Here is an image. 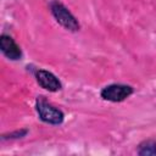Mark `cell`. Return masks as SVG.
Masks as SVG:
<instances>
[{
	"label": "cell",
	"instance_id": "7",
	"mask_svg": "<svg viewBox=\"0 0 156 156\" xmlns=\"http://www.w3.org/2000/svg\"><path fill=\"white\" fill-rule=\"evenodd\" d=\"M28 134V129H18V130H15V132H11V133H7V134H2L1 139L2 140H9V139H20V138H23Z\"/></svg>",
	"mask_w": 156,
	"mask_h": 156
},
{
	"label": "cell",
	"instance_id": "2",
	"mask_svg": "<svg viewBox=\"0 0 156 156\" xmlns=\"http://www.w3.org/2000/svg\"><path fill=\"white\" fill-rule=\"evenodd\" d=\"M50 12L56 20V22L69 32H78L80 29V24L78 20L73 16V13L58 0H54L50 2Z\"/></svg>",
	"mask_w": 156,
	"mask_h": 156
},
{
	"label": "cell",
	"instance_id": "6",
	"mask_svg": "<svg viewBox=\"0 0 156 156\" xmlns=\"http://www.w3.org/2000/svg\"><path fill=\"white\" fill-rule=\"evenodd\" d=\"M136 154L141 156H156V138L141 141L136 147Z\"/></svg>",
	"mask_w": 156,
	"mask_h": 156
},
{
	"label": "cell",
	"instance_id": "4",
	"mask_svg": "<svg viewBox=\"0 0 156 156\" xmlns=\"http://www.w3.org/2000/svg\"><path fill=\"white\" fill-rule=\"evenodd\" d=\"M35 79L37 83L45 90L55 93L62 89V83L61 80L51 72L46 71V69H37L35 71Z\"/></svg>",
	"mask_w": 156,
	"mask_h": 156
},
{
	"label": "cell",
	"instance_id": "1",
	"mask_svg": "<svg viewBox=\"0 0 156 156\" xmlns=\"http://www.w3.org/2000/svg\"><path fill=\"white\" fill-rule=\"evenodd\" d=\"M35 110L39 116V118L51 126H60L63 123L65 119V113L50 104L44 96H38L35 100Z\"/></svg>",
	"mask_w": 156,
	"mask_h": 156
},
{
	"label": "cell",
	"instance_id": "3",
	"mask_svg": "<svg viewBox=\"0 0 156 156\" xmlns=\"http://www.w3.org/2000/svg\"><path fill=\"white\" fill-rule=\"evenodd\" d=\"M134 93L133 87L128 84H121V83H113L104 87L100 91V96L111 102H121L128 99Z\"/></svg>",
	"mask_w": 156,
	"mask_h": 156
},
{
	"label": "cell",
	"instance_id": "5",
	"mask_svg": "<svg viewBox=\"0 0 156 156\" xmlns=\"http://www.w3.org/2000/svg\"><path fill=\"white\" fill-rule=\"evenodd\" d=\"M0 49L1 52L11 61H18L22 58V50L13 40L12 37L7 34H1L0 37Z\"/></svg>",
	"mask_w": 156,
	"mask_h": 156
}]
</instances>
